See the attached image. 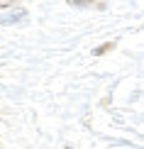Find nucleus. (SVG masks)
I'll list each match as a JSON object with an SVG mask.
<instances>
[{"mask_svg":"<svg viewBox=\"0 0 144 149\" xmlns=\"http://www.w3.org/2000/svg\"><path fill=\"white\" fill-rule=\"evenodd\" d=\"M66 3L76 10H93V8L103 10L105 8V0H66Z\"/></svg>","mask_w":144,"mask_h":149,"instance_id":"nucleus-2","label":"nucleus"},{"mask_svg":"<svg viewBox=\"0 0 144 149\" xmlns=\"http://www.w3.org/2000/svg\"><path fill=\"white\" fill-rule=\"evenodd\" d=\"M27 17H29L27 8L15 5V3H5L3 12H0V24H5V27H10V24H22Z\"/></svg>","mask_w":144,"mask_h":149,"instance_id":"nucleus-1","label":"nucleus"},{"mask_svg":"<svg viewBox=\"0 0 144 149\" xmlns=\"http://www.w3.org/2000/svg\"><path fill=\"white\" fill-rule=\"evenodd\" d=\"M112 47H115V42H108V44H103V47L93 49V54H95V56H103V54H105V52H110Z\"/></svg>","mask_w":144,"mask_h":149,"instance_id":"nucleus-3","label":"nucleus"},{"mask_svg":"<svg viewBox=\"0 0 144 149\" xmlns=\"http://www.w3.org/2000/svg\"><path fill=\"white\" fill-rule=\"evenodd\" d=\"M64 149H73V147H64Z\"/></svg>","mask_w":144,"mask_h":149,"instance_id":"nucleus-4","label":"nucleus"}]
</instances>
